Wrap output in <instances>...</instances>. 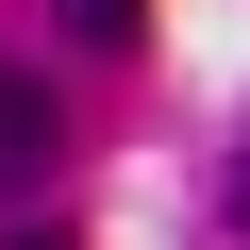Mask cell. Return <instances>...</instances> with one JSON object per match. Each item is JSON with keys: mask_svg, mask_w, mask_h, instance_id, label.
<instances>
[{"mask_svg": "<svg viewBox=\"0 0 250 250\" xmlns=\"http://www.w3.org/2000/svg\"><path fill=\"white\" fill-rule=\"evenodd\" d=\"M50 150H67L50 67H0V200H34V184H50Z\"/></svg>", "mask_w": 250, "mask_h": 250, "instance_id": "obj_1", "label": "cell"}, {"mask_svg": "<svg viewBox=\"0 0 250 250\" xmlns=\"http://www.w3.org/2000/svg\"><path fill=\"white\" fill-rule=\"evenodd\" d=\"M134 17H150V0H83V34H100V50H117V34H134Z\"/></svg>", "mask_w": 250, "mask_h": 250, "instance_id": "obj_2", "label": "cell"}, {"mask_svg": "<svg viewBox=\"0 0 250 250\" xmlns=\"http://www.w3.org/2000/svg\"><path fill=\"white\" fill-rule=\"evenodd\" d=\"M233 233H250V167H233Z\"/></svg>", "mask_w": 250, "mask_h": 250, "instance_id": "obj_3", "label": "cell"}]
</instances>
